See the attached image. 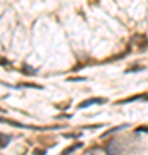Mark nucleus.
Instances as JSON below:
<instances>
[{"label": "nucleus", "instance_id": "obj_1", "mask_svg": "<svg viewBox=\"0 0 148 155\" xmlns=\"http://www.w3.org/2000/svg\"><path fill=\"white\" fill-rule=\"evenodd\" d=\"M105 102H107L105 98H88V100H83L79 104V109H86V107H90L93 104H105Z\"/></svg>", "mask_w": 148, "mask_h": 155}, {"label": "nucleus", "instance_id": "obj_2", "mask_svg": "<svg viewBox=\"0 0 148 155\" xmlns=\"http://www.w3.org/2000/svg\"><path fill=\"white\" fill-rule=\"evenodd\" d=\"M143 69H145L143 66H134V67H129L126 72H134V71H143Z\"/></svg>", "mask_w": 148, "mask_h": 155}]
</instances>
